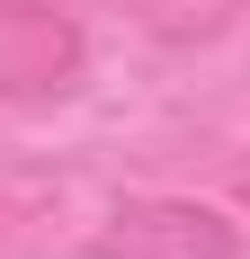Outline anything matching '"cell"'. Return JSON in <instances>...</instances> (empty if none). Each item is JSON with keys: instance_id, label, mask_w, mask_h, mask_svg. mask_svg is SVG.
<instances>
[{"instance_id": "obj_1", "label": "cell", "mask_w": 250, "mask_h": 259, "mask_svg": "<svg viewBox=\"0 0 250 259\" xmlns=\"http://www.w3.org/2000/svg\"><path fill=\"white\" fill-rule=\"evenodd\" d=\"M90 259H241V233L197 197H125L99 214Z\"/></svg>"}, {"instance_id": "obj_2", "label": "cell", "mask_w": 250, "mask_h": 259, "mask_svg": "<svg viewBox=\"0 0 250 259\" xmlns=\"http://www.w3.org/2000/svg\"><path fill=\"white\" fill-rule=\"evenodd\" d=\"M80 80V27L54 0H0V99H63Z\"/></svg>"}, {"instance_id": "obj_3", "label": "cell", "mask_w": 250, "mask_h": 259, "mask_svg": "<svg viewBox=\"0 0 250 259\" xmlns=\"http://www.w3.org/2000/svg\"><path fill=\"white\" fill-rule=\"evenodd\" d=\"M232 197H241V206H250V161H241V170H232Z\"/></svg>"}]
</instances>
